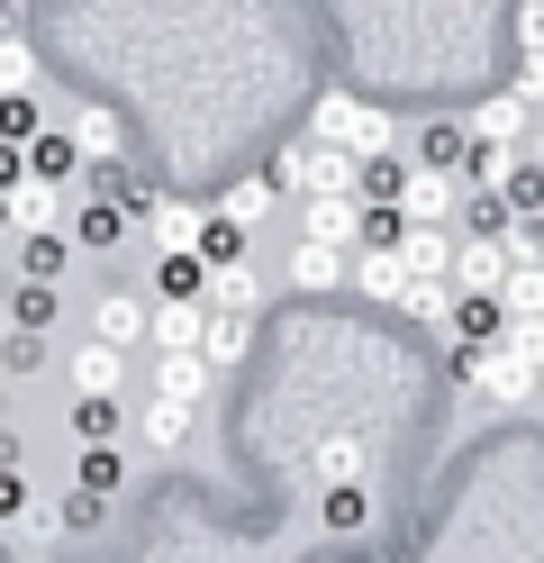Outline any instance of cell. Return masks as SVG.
I'll return each instance as SVG.
<instances>
[{
	"instance_id": "cell-1",
	"label": "cell",
	"mask_w": 544,
	"mask_h": 563,
	"mask_svg": "<svg viewBox=\"0 0 544 563\" xmlns=\"http://www.w3.org/2000/svg\"><path fill=\"white\" fill-rule=\"evenodd\" d=\"M309 136H336V146H354V155H390V119L373 110V100H354V91H318Z\"/></svg>"
},
{
	"instance_id": "cell-2",
	"label": "cell",
	"mask_w": 544,
	"mask_h": 563,
	"mask_svg": "<svg viewBox=\"0 0 544 563\" xmlns=\"http://www.w3.org/2000/svg\"><path fill=\"white\" fill-rule=\"evenodd\" d=\"M535 382H544V364L535 355H518V345H490V355H481V382H471V391H481V400H499V409H518V400H535Z\"/></svg>"
},
{
	"instance_id": "cell-3",
	"label": "cell",
	"mask_w": 544,
	"mask_h": 563,
	"mask_svg": "<svg viewBox=\"0 0 544 563\" xmlns=\"http://www.w3.org/2000/svg\"><path fill=\"white\" fill-rule=\"evenodd\" d=\"M290 282H300V291H345V282H354V245L300 236V245H290Z\"/></svg>"
},
{
	"instance_id": "cell-4",
	"label": "cell",
	"mask_w": 544,
	"mask_h": 563,
	"mask_svg": "<svg viewBox=\"0 0 544 563\" xmlns=\"http://www.w3.org/2000/svg\"><path fill=\"white\" fill-rule=\"evenodd\" d=\"M209 373H218V364L200 355V345H155V391H164V400H191V409H200V400H209Z\"/></svg>"
},
{
	"instance_id": "cell-5",
	"label": "cell",
	"mask_w": 544,
	"mask_h": 563,
	"mask_svg": "<svg viewBox=\"0 0 544 563\" xmlns=\"http://www.w3.org/2000/svg\"><path fill=\"white\" fill-rule=\"evenodd\" d=\"M300 236L363 245V200H354V191H309V209H300Z\"/></svg>"
},
{
	"instance_id": "cell-6",
	"label": "cell",
	"mask_w": 544,
	"mask_h": 563,
	"mask_svg": "<svg viewBox=\"0 0 544 563\" xmlns=\"http://www.w3.org/2000/svg\"><path fill=\"white\" fill-rule=\"evenodd\" d=\"M508 336V300L499 291H463L454 319H445V345H499Z\"/></svg>"
},
{
	"instance_id": "cell-7",
	"label": "cell",
	"mask_w": 544,
	"mask_h": 563,
	"mask_svg": "<svg viewBox=\"0 0 544 563\" xmlns=\"http://www.w3.org/2000/svg\"><path fill=\"white\" fill-rule=\"evenodd\" d=\"M354 291L399 309V291H409V255H399V245H354Z\"/></svg>"
},
{
	"instance_id": "cell-8",
	"label": "cell",
	"mask_w": 544,
	"mask_h": 563,
	"mask_svg": "<svg viewBox=\"0 0 544 563\" xmlns=\"http://www.w3.org/2000/svg\"><path fill=\"white\" fill-rule=\"evenodd\" d=\"M399 200H409V219H463V173H445V164H418Z\"/></svg>"
},
{
	"instance_id": "cell-9",
	"label": "cell",
	"mask_w": 544,
	"mask_h": 563,
	"mask_svg": "<svg viewBox=\"0 0 544 563\" xmlns=\"http://www.w3.org/2000/svg\"><path fill=\"white\" fill-rule=\"evenodd\" d=\"M73 391H119L127 400V345H109V336L73 345Z\"/></svg>"
},
{
	"instance_id": "cell-10",
	"label": "cell",
	"mask_w": 544,
	"mask_h": 563,
	"mask_svg": "<svg viewBox=\"0 0 544 563\" xmlns=\"http://www.w3.org/2000/svg\"><path fill=\"white\" fill-rule=\"evenodd\" d=\"M127 219H136L127 200H109V191H91L82 209H73V245H91V255H109V245L127 236Z\"/></svg>"
},
{
	"instance_id": "cell-11",
	"label": "cell",
	"mask_w": 544,
	"mask_h": 563,
	"mask_svg": "<svg viewBox=\"0 0 544 563\" xmlns=\"http://www.w3.org/2000/svg\"><path fill=\"white\" fill-rule=\"evenodd\" d=\"M200 219H209V209L173 200V191H155V200H145V236H155L164 255H181V245H200Z\"/></svg>"
},
{
	"instance_id": "cell-12",
	"label": "cell",
	"mask_w": 544,
	"mask_h": 563,
	"mask_svg": "<svg viewBox=\"0 0 544 563\" xmlns=\"http://www.w3.org/2000/svg\"><path fill=\"white\" fill-rule=\"evenodd\" d=\"M309 191H354L363 200V155L336 136H309Z\"/></svg>"
},
{
	"instance_id": "cell-13",
	"label": "cell",
	"mask_w": 544,
	"mask_h": 563,
	"mask_svg": "<svg viewBox=\"0 0 544 563\" xmlns=\"http://www.w3.org/2000/svg\"><path fill=\"white\" fill-rule=\"evenodd\" d=\"M27 164L46 173V183H73V173H91V155H82V136H73V128H36V136H27Z\"/></svg>"
},
{
	"instance_id": "cell-14",
	"label": "cell",
	"mask_w": 544,
	"mask_h": 563,
	"mask_svg": "<svg viewBox=\"0 0 544 563\" xmlns=\"http://www.w3.org/2000/svg\"><path fill=\"white\" fill-rule=\"evenodd\" d=\"M526 128H535V100L526 91H490L481 110H471V136H499V146H518Z\"/></svg>"
},
{
	"instance_id": "cell-15",
	"label": "cell",
	"mask_w": 544,
	"mask_h": 563,
	"mask_svg": "<svg viewBox=\"0 0 544 563\" xmlns=\"http://www.w3.org/2000/svg\"><path fill=\"white\" fill-rule=\"evenodd\" d=\"M64 264H73V236L64 228H19V273L27 282H64Z\"/></svg>"
},
{
	"instance_id": "cell-16",
	"label": "cell",
	"mask_w": 544,
	"mask_h": 563,
	"mask_svg": "<svg viewBox=\"0 0 544 563\" xmlns=\"http://www.w3.org/2000/svg\"><path fill=\"white\" fill-rule=\"evenodd\" d=\"M100 336L109 345H155V309H145L136 291H109L100 300Z\"/></svg>"
},
{
	"instance_id": "cell-17",
	"label": "cell",
	"mask_w": 544,
	"mask_h": 563,
	"mask_svg": "<svg viewBox=\"0 0 544 563\" xmlns=\"http://www.w3.org/2000/svg\"><path fill=\"white\" fill-rule=\"evenodd\" d=\"M127 428V400L119 391H82V409H73V445H119Z\"/></svg>"
},
{
	"instance_id": "cell-18",
	"label": "cell",
	"mask_w": 544,
	"mask_h": 563,
	"mask_svg": "<svg viewBox=\"0 0 544 563\" xmlns=\"http://www.w3.org/2000/svg\"><path fill=\"white\" fill-rule=\"evenodd\" d=\"M155 300H209V255L200 245H181V255L155 264Z\"/></svg>"
},
{
	"instance_id": "cell-19",
	"label": "cell",
	"mask_w": 544,
	"mask_h": 563,
	"mask_svg": "<svg viewBox=\"0 0 544 563\" xmlns=\"http://www.w3.org/2000/svg\"><path fill=\"white\" fill-rule=\"evenodd\" d=\"M245 336H254V309H209L200 355H209V364H236V355H245Z\"/></svg>"
},
{
	"instance_id": "cell-20",
	"label": "cell",
	"mask_w": 544,
	"mask_h": 563,
	"mask_svg": "<svg viewBox=\"0 0 544 563\" xmlns=\"http://www.w3.org/2000/svg\"><path fill=\"white\" fill-rule=\"evenodd\" d=\"M463 155H471V119H426V136H418V164H445V173H463Z\"/></svg>"
},
{
	"instance_id": "cell-21",
	"label": "cell",
	"mask_w": 544,
	"mask_h": 563,
	"mask_svg": "<svg viewBox=\"0 0 544 563\" xmlns=\"http://www.w3.org/2000/svg\"><path fill=\"white\" fill-rule=\"evenodd\" d=\"M363 473H373V445H363V437H326V445H318V482H326V490H336V482H363Z\"/></svg>"
},
{
	"instance_id": "cell-22",
	"label": "cell",
	"mask_w": 544,
	"mask_h": 563,
	"mask_svg": "<svg viewBox=\"0 0 544 563\" xmlns=\"http://www.w3.org/2000/svg\"><path fill=\"white\" fill-rule=\"evenodd\" d=\"M209 309H264V282H254V264H209Z\"/></svg>"
},
{
	"instance_id": "cell-23",
	"label": "cell",
	"mask_w": 544,
	"mask_h": 563,
	"mask_svg": "<svg viewBox=\"0 0 544 563\" xmlns=\"http://www.w3.org/2000/svg\"><path fill=\"white\" fill-rule=\"evenodd\" d=\"M145 445H155V454H181V445H191V400H164V391H155V409H145Z\"/></svg>"
},
{
	"instance_id": "cell-24",
	"label": "cell",
	"mask_w": 544,
	"mask_h": 563,
	"mask_svg": "<svg viewBox=\"0 0 544 563\" xmlns=\"http://www.w3.org/2000/svg\"><path fill=\"white\" fill-rule=\"evenodd\" d=\"M10 209H19V228H55V219H64V183H46V173H27V183L10 191Z\"/></svg>"
},
{
	"instance_id": "cell-25",
	"label": "cell",
	"mask_w": 544,
	"mask_h": 563,
	"mask_svg": "<svg viewBox=\"0 0 544 563\" xmlns=\"http://www.w3.org/2000/svg\"><path fill=\"white\" fill-rule=\"evenodd\" d=\"M209 300H155V345H200Z\"/></svg>"
},
{
	"instance_id": "cell-26",
	"label": "cell",
	"mask_w": 544,
	"mask_h": 563,
	"mask_svg": "<svg viewBox=\"0 0 544 563\" xmlns=\"http://www.w3.org/2000/svg\"><path fill=\"white\" fill-rule=\"evenodd\" d=\"M200 255L209 264H245V219H236V209H209V219H200Z\"/></svg>"
},
{
	"instance_id": "cell-27",
	"label": "cell",
	"mask_w": 544,
	"mask_h": 563,
	"mask_svg": "<svg viewBox=\"0 0 544 563\" xmlns=\"http://www.w3.org/2000/svg\"><path fill=\"white\" fill-rule=\"evenodd\" d=\"M91 191H109V200H127L136 219H145V200H155V191H145V173H136L127 155H109V164H91Z\"/></svg>"
},
{
	"instance_id": "cell-28",
	"label": "cell",
	"mask_w": 544,
	"mask_h": 563,
	"mask_svg": "<svg viewBox=\"0 0 544 563\" xmlns=\"http://www.w3.org/2000/svg\"><path fill=\"white\" fill-rule=\"evenodd\" d=\"M499 300H508V319H544V264H508Z\"/></svg>"
},
{
	"instance_id": "cell-29",
	"label": "cell",
	"mask_w": 544,
	"mask_h": 563,
	"mask_svg": "<svg viewBox=\"0 0 544 563\" xmlns=\"http://www.w3.org/2000/svg\"><path fill=\"white\" fill-rule=\"evenodd\" d=\"M409 155H363V200H399V191H409Z\"/></svg>"
},
{
	"instance_id": "cell-30",
	"label": "cell",
	"mask_w": 544,
	"mask_h": 563,
	"mask_svg": "<svg viewBox=\"0 0 544 563\" xmlns=\"http://www.w3.org/2000/svg\"><path fill=\"white\" fill-rule=\"evenodd\" d=\"M73 136H82V155H91V164H109V155H127V136H119V119H100V110H82V119H73Z\"/></svg>"
},
{
	"instance_id": "cell-31",
	"label": "cell",
	"mask_w": 544,
	"mask_h": 563,
	"mask_svg": "<svg viewBox=\"0 0 544 563\" xmlns=\"http://www.w3.org/2000/svg\"><path fill=\"white\" fill-rule=\"evenodd\" d=\"M73 482H82V490H100V500H109V490L127 482V464H119V445H82V473H73Z\"/></svg>"
},
{
	"instance_id": "cell-32",
	"label": "cell",
	"mask_w": 544,
	"mask_h": 563,
	"mask_svg": "<svg viewBox=\"0 0 544 563\" xmlns=\"http://www.w3.org/2000/svg\"><path fill=\"white\" fill-rule=\"evenodd\" d=\"M36 128H46V110H36V91H0V136H19V146H27Z\"/></svg>"
},
{
	"instance_id": "cell-33",
	"label": "cell",
	"mask_w": 544,
	"mask_h": 563,
	"mask_svg": "<svg viewBox=\"0 0 544 563\" xmlns=\"http://www.w3.org/2000/svg\"><path fill=\"white\" fill-rule=\"evenodd\" d=\"M36 336H46V328H10V336H0V373H36V355H46Z\"/></svg>"
},
{
	"instance_id": "cell-34",
	"label": "cell",
	"mask_w": 544,
	"mask_h": 563,
	"mask_svg": "<svg viewBox=\"0 0 544 563\" xmlns=\"http://www.w3.org/2000/svg\"><path fill=\"white\" fill-rule=\"evenodd\" d=\"M0 91H36V55L19 37H0Z\"/></svg>"
},
{
	"instance_id": "cell-35",
	"label": "cell",
	"mask_w": 544,
	"mask_h": 563,
	"mask_svg": "<svg viewBox=\"0 0 544 563\" xmlns=\"http://www.w3.org/2000/svg\"><path fill=\"white\" fill-rule=\"evenodd\" d=\"M499 191H508V209H544V164L526 155V164H518V173H508V183H499Z\"/></svg>"
},
{
	"instance_id": "cell-36",
	"label": "cell",
	"mask_w": 544,
	"mask_h": 563,
	"mask_svg": "<svg viewBox=\"0 0 544 563\" xmlns=\"http://www.w3.org/2000/svg\"><path fill=\"white\" fill-rule=\"evenodd\" d=\"M10 328H55V282H27L19 291V319Z\"/></svg>"
},
{
	"instance_id": "cell-37",
	"label": "cell",
	"mask_w": 544,
	"mask_h": 563,
	"mask_svg": "<svg viewBox=\"0 0 544 563\" xmlns=\"http://www.w3.org/2000/svg\"><path fill=\"white\" fill-rule=\"evenodd\" d=\"M273 191H281L273 173H264V183H236V191H227V209H236V219L254 228V219H264V209H273Z\"/></svg>"
},
{
	"instance_id": "cell-38",
	"label": "cell",
	"mask_w": 544,
	"mask_h": 563,
	"mask_svg": "<svg viewBox=\"0 0 544 563\" xmlns=\"http://www.w3.org/2000/svg\"><path fill=\"white\" fill-rule=\"evenodd\" d=\"M64 527H73L64 509H36V500L19 509V537H27V545H46V537H64Z\"/></svg>"
},
{
	"instance_id": "cell-39",
	"label": "cell",
	"mask_w": 544,
	"mask_h": 563,
	"mask_svg": "<svg viewBox=\"0 0 544 563\" xmlns=\"http://www.w3.org/2000/svg\"><path fill=\"white\" fill-rule=\"evenodd\" d=\"M273 183H281V191H309V146H281V155H273Z\"/></svg>"
},
{
	"instance_id": "cell-40",
	"label": "cell",
	"mask_w": 544,
	"mask_h": 563,
	"mask_svg": "<svg viewBox=\"0 0 544 563\" xmlns=\"http://www.w3.org/2000/svg\"><path fill=\"white\" fill-rule=\"evenodd\" d=\"M27 173H36V164H27V146H19V136H0V191H19Z\"/></svg>"
},
{
	"instance_id": "cell-41",
	"label": "cell",
	"mask_w": 544,
	"mask_h": 563,
	"mask_svg": "<svg viewBox=\"0 0 544 563\" xmlns=\"http://www.w3.org/2000/svg\"><path fill=\"white\" fill-rule=\"evenodd\" d=\"M19 509H27V490H19V464H10L0 473V518H19Z\"/></svg>"
},
{
	"instance_id": "cell-42",
	"label": "cell",
	"mask_w": 544,
	"mask_h": 563,
	"mask_svg": "<svg viewBox=\"0 0 544 563\" xmlns=\"http://www.w3.org/2000/svg\"><path fill=\"white\" fill-rule=\"evenodd\" d=\"M10 464H19V437H10V428H0V473H10Z\"/></svg>"
},
{
	"instance_id": "cell-43",
	"label": "cell",
	"mask_w": 544,
	"mask_h": 563,
	"mask_svg": "<svg viewBox=\"0 0 544 563\" xmlns=\"http://www.w3.org/2000/svg\"><path fill=\"white\" fill-rule=\"evenodd\" d=\"M10 228H19V209H10V191H0V236H10Z\"/></svg>"
},
{
	"instance_id": "cell-44",
	"label": "cell",
	"mask_w": 544,
	"mask_h": 563,
	"mask_svg": "<svg viewBox=\"0 0 544 563\" xmlns=\"http://www.w3.org/2000/svg\"><path fill=\"white\" fill-rule=\"evenodd\" d=\"M0 37H19V10H0Z\"/></svg>"
},
{
	"instance_id": "cell-45",
	"label": "cell",
	"mask_w": 544,
	"mask_h": 563,
	"mask_svg": "<svg viewBox=\"0 0 544 563\" xmlns=\"http://www.w3.org/2000/svg\"><path fill=\"white\" fill-rule=\"evenodd\" d=\"M164 10H191V0H164Z\"/></svg>"
},
{
	"instance_id": "cell-46",
	"label": "cell",
	"mask_w": 544,
	"mask_h": 563,
	"mask_svg": "<svg viewBox=\"0 0 544 563\" xmlns=\"http://www.w3.org/2000/svg\"><path fill=\"white\" fill-rule=\"evenodd\" d=\"M0 336H10V328H0Z\"/></svg>"
}]
</instances>
